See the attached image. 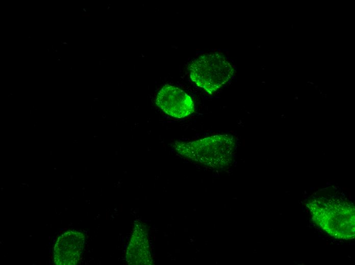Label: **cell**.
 <instances>
[{"mask_svg":"<svg viewBox=\"0 0 355 265\" xmlns=\"http://www.w3.org/2000/svg\"><path fill=\"white\" fill-rule=\"evenodd\" d=\"M126 260L130 264H151L147 231L141 223L135 225L126 250Z\"/></svg>","mask_w":355,"mask_h":265,"instance_id":"cell-6","label":"cell"},{"mask_svg":"<svg viewBox=\"0 0 355 265\" xmlns=\"http://www.w3.org/2000/svg\"><path fill=\"white\" fill-rule=\"evenodd\" d=\"M156 103L165 113L175 118H184L194 111L191 98L182 90L172 86H165L161 89Z\"/></svg>","mask_w":355,"mask_h":265,"instance_id":"cell-4","label":"cell"},{"mask_svg":"<svg viewBox=\"0 0 355 265\" xmlns=\"http://www.w3.org/2000/svg\"><path fill=\"white\" fill-rule=\"evenodd\" d=\"M189 70L192 81L210 93L222 87L234 73L232 65L217 52L200 56L191 63Z\"/></svg>","mask_w":355,"mask_h":265,"instance_id":"cell-3","label":"cell"},{"mask_svg":"<svg viewBox=\"0 0 355 265\" xmlns=\"http://www.w3.org/2000/svg\"><path fill=\"white\" fill-rule=\"evenodd\" d=\"M307 206L313 221L332 237H354V207L351 202L339 197H317L311 199Z\"/></svg>","mask_w":355,"mask_h":265,"instance_id":"cell-1","label":"cell"},{"mask_svg":"<svg viewBox=\"0 0 355 265\" xmlns=\"http://www.w3.org/2000/svg\"><path fill=\"white\" fill-rule=\"evenodd\" d=\"M85 237L81 232L70 230L61 235L54 248V260L57 265H74L81 258Z\"/></svg>","mask_w":355,"mask_h":265,"instance_id":"cell-5","label":"cell"},{"mask_svg":"<svg viewBox=\"0 0 355 265\" xmlns=\"http://www.w3.org/2000/svg\"><path fill=\"white\" fill-rule=\"evenodd\" d=\"M236 139L231 135H216L189 142H176L173 146L182 155L212 165L222 163L233 154Z\"/></svg>","mask_w":355,"mask_h":265,"instance_id":"cell-2","label":"cell"}]
</instances>
